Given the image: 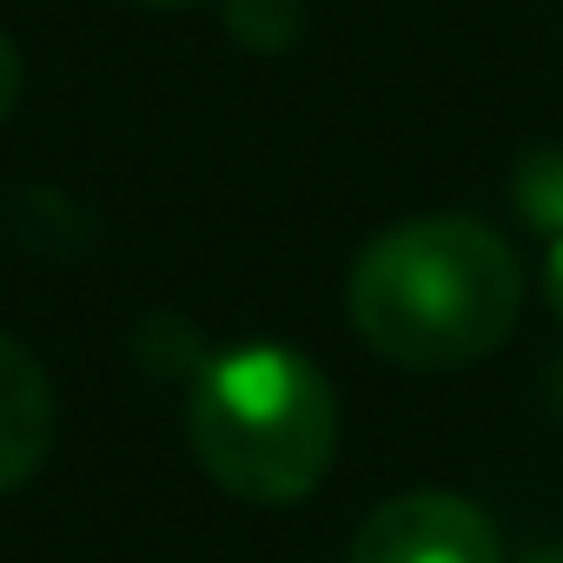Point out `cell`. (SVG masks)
Here are the masks:
<instances>
[{
  "label": "cell",
  "instance_id": "6da1fadb",
  "mask_svg": "<svg viewBox=\"0 0 563 563\" xmlns=\"http://www.w3.org/2000/svg\"><path fill=\"white\" fill-rule=\"evenodd\" d=\"M352 332L405 372H464L490 358L523 312V265L504 232L424 212L378 232L345 278Z\"/></svg>",
  "mask_w": 563,
  "mask_h": 563
},
{
  "label": "cell",
  "instance_id": "7a4b0ae2",
  "mask_svg": "<svg viewBox=\"0 0 563 563\" xmlns=\"http://www.w3.org/2000/svg\"><path fill=\"white\" fill-rule=\"evenodd\" d=\"M186 444L225 497L299 504L339 457V391L306 352L278 339L225 345L192 372Z\"/></svg>",
  "mask_w": 563,
  "mask_h": 563
},
{
  "label": "cell",
  "instance_id": "3957f363",
  "mask_svg": "<svg viewBox=\"0 0 563 563\" xmlns=\"http://www.w3.org/2000/svg\"><path fill=\"white\" fill-rule=\"evenodd\" d=\"M352 563H504V537L457 490H405L358 523Z\"/></svg>",
  "mask_w": 563,
  "mask_h": 563
},
{
  "label": "cell",
  "instance_id": "277c9868",
  "mask_svg": "<svg viewBox=\"0 0 563 563\" xmlns=\"http://www.w3.org/2000/svg\"><path fill=\"white\" fill-rule=\"evenodd\" d=\"M54 451V385L41 358L0 332V497L21 490Z\"/></svg>",
  "mask_w": 563,
  "mask_h": 563
},
{
  "label": "cell",
  "instance_id": "5b68a950",
  "mask_svg": "<svg viewBox=\"0 0 563 563\" xmlns=\"http://www.w3.org/2000/svg\"><path fill=\"white\" fill-rule=\"evenodd\" d=\"M510 206H517V219H523L530 232L563 239V153H556V146H537V153L517 159V173H510Z\"/></svg>",
  "mask_w": 563,
  "mask_h": 563
},
{
  "label": "cell",
  "instance_id": "8992f818",
  "mask_svg": "<svg viewBox=\"0 0 563 563\" xmlns=\"http://www.w3.org/2000/svg\"><path fill=\"white\" fill-rule=\"evenodd\" d=\"M219 14L245 54H286L306 34V0H219Z\"/></svg>",
  "mask_w": 563,
  "mask_h": 563
},
{
  "label": "cell",
  "instance_id": "52a82bcc",
  "mask_svg": "<svg viewBox=\"0 0 563 563\" xmlns=\"http://www.w3.org/2000/svg\"><path fill=\"white\" fill-rule=\"evenodd\" d=\"M21 87H27L21 47H14V34H8V27H0V126L14 120V107H21Z\"/></svg>",
  "mask_w": 563,
  "mask_h": 563
},
{
  "label": "cell",
  "instance_id": "ba28073f",
  "mask_svg": "<svg viewBox=\"0 0 563 563\" xmlns=\"http://www.w3.org/2000/svg\"><path fill=\"white\" fill-rule=\"evenodd\" d=\"M543 299L563 319V239H550V252H543Z\"/></svg>",
  "mask_w": 563,
  "mask_h": 563
},
{
  "label": "cell",
  "instance_id": "9c48e42d",
  "mask_svg": "<svg viewBox=\"0 0 563 563\" xmlns=\"http://www.w3.org/2000/svg\"><path fill=\"white\" fill-rule=\"evenodd\" d=\"M523 563H563V543H550V550H530Z\"/></svg>",
  "mask_w": 563,
  "mask_h": 563
},
{
  "label": "cell",
  "instance_id": "30bf717a",
  "mask_svg": "<svg viewBox=\"0 0 563 563\" xmlns=\"http://www.w3.org/2000/svg\"><path fill=\"white\" fill-rule=\"evenodd\" d=\"M140 8H192V0H140Z\"/></svg>",
  "mask_w": 563,
  "mask_h": 563
}]
</instances>
